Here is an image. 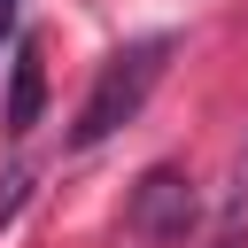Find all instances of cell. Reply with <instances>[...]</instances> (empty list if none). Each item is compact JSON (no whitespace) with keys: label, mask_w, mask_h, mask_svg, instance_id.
<instances>
[{"label":"cell","mask_w":248,"mask_h":248,"mask_svg":"<svg viewBox=\"0 0 248 248\" xmlns=\"http://www.w3.org/2000/svg\"><path fill=\"white\" fill-rule=\"evenodd\" d=\"M170 31H147V39H132V46H116L108 62H101V78H93V93L78 101V124H70V147H101L108 132H124L140 108H147V93H155V78H163V62H170Z\"/></svg>","instance_id":"1"},{"label":"cell","mask_w":248,"mask_h":248,"mask_svg":"<svg viewBox=\"0 0 248 248\" xmlns=\"http://www.w3.org/2000/svg\"><path fill=\"white\" fill-rule=\"evenodd\" d=\"M194 217H202V202H194V178H186L178 163L140 170V186H132V202H124V225H132L140 240H186Z\"/></svg>","instance_id":"2"},{"label":"cell","mask_w":248,"mask_h":248,"mask_svg":"<svg viewBox=\"0 0 248 248\" xmlns=\"http://www.w3.org/2000/svg\"><path fill=\"white\" fill-rule=\"evenodd\" d=\"M39 108H46V54H39V39H23L16 46V78H8V108H0L8 140H23L39 124Z\"/></svg>","instance_id":"3"},{"label":"cell","mask_w":248,"mask_h":248,"mask_svg":"<svg viewBox=\"0 0 248 248\" xmlns=\"http://www.w3.org/2000/svg\"><path fill=\"white\" fill-rule=\"evenodd\" d=\"M23 194H31V170H8V178H0V225L23 209Z\"/></svg>","instance_id":"4"},{"label":"cell","mask_w":248,"mask_h":248,"mask_svg":"<svg viewBox=\"0 0 248 248\" xmlns=\"http://www.w3.org/2000/svg\"><path fill=\"white\" fill-rule=\"evenodd\" d=\"M232 209H248V147H240V163H232Z\"/></svg>","instance_id":"5"},{"label":"cell","mask_w":248,"mask_h":248,"mask_svg":"<svg viewBox=\"0 0 248 248\" xmlns=\"http://www.w3.org/2000/svg\"><path fill=\"white\" fill-rule=\"evenodd\" d=\"M8 31H16V0H0V39H8Z\"/></svg>","instance_id":"6"}]
</instances>
